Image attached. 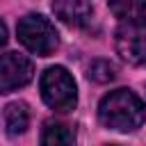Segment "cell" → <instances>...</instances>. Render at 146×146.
Here are the masks:
<instances>
[{"mask_svg": "<svg viewBox=\"0 0 146 146\" xmlns=\"http://www.w3.org/2000/svg\"><path fill=\"white\" fill-rule=\"evenodd\" d=\"M98 116L110 130L132 132L146 121V105L130 89H116L103 96L98 105Z\"/></svg>", "mask_w": 146, "mask_h": 146, "instance_id": "obj_1", "label": "cell"}, {"mask_svg": "<svg viewBox=\"0 0 146 146\" xmlns=\"http://www.w3.org/2000/svg\"><path fill=\"white\" fill-rule=\"evenodd\" d=\"M16 34H18V41L39 57H48L50 52H55V48L59 43L55 25L48 18H43L41 14H30V16L21 18L16 25Z\"/></svg>", "mask_w": 146, "mask_h": 146, "instance_id": "obj_2", "label": "cell"}, {"mask_svg": "<svg viewBox=\"0 0 146 146\" xmlns=\"http://www.w3.org/2000/svg\"><path fill=\"white\" fill-rule=\"evenodd\" d=\"M41 96L55 112H71L78 103V91L71 73L64 66H50L41 75Z\"/></svg>", "mask_w": 146, "mask_h": 146, "instance_id": "obj_3", "label": "cell"}, {"mask_svg": "<svg viewBox=\"0 0 146 146\" xmlns=\"http://www.w3.org/2000/svg\"><path fill=\"white\" fill-rule=\"evenodd\" d=\"M116 52L128 64H146V21L121 23L116 30Z\"/></svg>", "mask_w": 146, "mask_h": 146, "instance_id": "obj_4", "label": "cell"}, {"mask_svg": "<svg viewBox=\"0 0 146 146\" xmlns=\"http://www.w3.org/2000/svg\"><path fill=\"white\" fill-rule=\"evenodd\" d=\"M34 75L32 62L21 52H5L0 55V94L16 91L25 87Z\"/></svg>", "mask_w": 146, "mask_h": 146, "instance_id": "obj_5", "label": "cell"}, {"mask_svg": "<svg viewBox=\"0 0 146 146\" xmlns=\"http://www.w3.org/2000/svg\"><path fill=\"white\" fill-rule=\"evenodd\" d=\"M52 11L62 23L71 27H84L94 14L89 0H52Z\"/></svg>", "mask_w": 146, "mask_h": 146, "instance_id": "obj_6", "label": "cell"}, {"mask_svg": "<svg viewBox=\"0 0 146 146\" xmlns=\"http://www.w3.org/2000/svg\"><path fill=\"white\" fill-rule=\"evenodd\" d=\"M107 5L121 23L146 21V0H107Z\"/></svg>", "mask_w": 146, "mask_h": 146, "instance_id": "obj_7", "label": "cell"}, {"mask_svg": "<svg viewBox=\"0 0 146 146\" xmlns=\"http://www.w3.org/2000/svg\"><path fill=\"white\" fill-rule=\"evenodd\" d=\"M30 125V112L25 103H11L5 110V128L9 135H21Z\"/></svg>", "mask_w": 146, "mask_h": 146, "instance_id": "obj_8", "label": "cell"}, {"mask_svg": "<svg viewBox=\"0 0 146 146\" xmlns=\"http://www.w3.org/2000/svg\"><path fill=\"white\" fill-rule=\"evenodd\" d=\"M41 141L48 144V146H55V144H73L75 141V135L62 125V123H48L43 135H41Z\"/></svg>", "mask_w": 146, "mask_h": 146, "instance_id": "obj_9", "label": "cell"}, {"mask_svg": "<svg viewBox=\"0 0 146 146\" xmlns=\"http://www.w3.org/2000/svg\"><path fill=\"white\" fill-rule=\"evenodd\" d=\"M89 78L96 80V82H110V80L116 78V66L107 59H96L89 66Z\"/></svg>", "mask_w": 146, "mask_h": 146, "instance_id": "obj_10", "label": "cell"}, {"mask_svg": "<svg viewBox=\"0 0 146 146\" xmlns=\"http://www.w3.org/2000/svg\"><path fill=\"white\" fill-rule=\"evenodd\" d=\"M7 43V27H5V23L0 21V48Z\"/></svg>", "mask_w": 146, "mask_h": 146, "instance_id": "obj_11", "label": "cell"}]
</instances>
